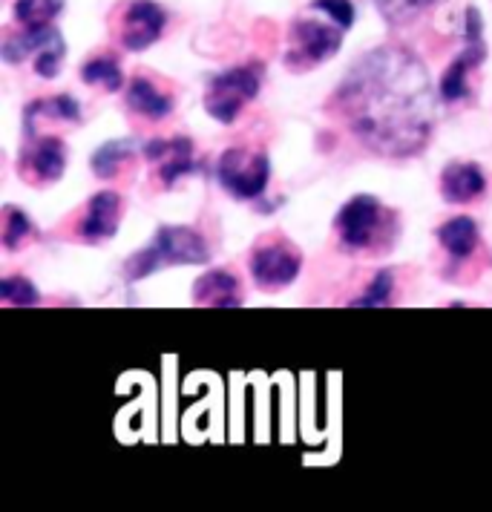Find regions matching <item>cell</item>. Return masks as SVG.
<instances>
[{"mask_svg": "<svg viewBox=\"0 0 492 512\" xmlns=\"http://www.w3.org/2000/svg\"><path fill=\"white\" fill-rule=\"evenodd\" d=\"M303 259L285 245H265L251 259V274L259 288H285L300 277Z\"/></svg>", "mask_w": 492, "mask_h": 512, "instance_id": "6", "label": "cell"}, {"mask_svg": "<svg viewBox=\"0 0 492 512\" xmlns=\"http://www.w3.org/2000/svg\"><path fill=\"white\" fill-rule=\"evenodd\" d=\"M487 190V176L478 164L452 162L441 176V193L446 202H472Z\"/></svg>", "mask_w": 492, "mask_h": 512, "instance_id": "11", "label": "cell"}, {"mask_svg": "<svg viewBox=\"0 0 492 512\" xmlns=\"http://www.w3.org/2000/svg\"><path fill=\"white\" fill-rule=\"evenodd\" d=\"M340 29L343 26H326L317 21H300L291 29V61H305V64H320L328 61L340 49Z\"/></svg>", "mask_w": 492, "mask_h": 512, "instance_id": "7", "label": "cell"}, {"mask_svg": "<svg viewBox=\"0 0 492 512\" xmlns=\"http://www.w3.org/2000/svg\"><path fill=\"white\" fill-rule=\"evenodd\" d=\"M144 156L159 164V176L164 185L170 187L176 179L188 176L193 170V141L182 139V136L170 141L156 139L144 144Z\"/></svg>", "mask_w": 492, "mask_h": 512, "instance_id": "9", "label": "cell"}, {"mask_svg": "<svg viewBox=\"0 0 492 512\" xmlns=\"http://www.w3.org/2000/svg\"><path fill=\"white\" fill-rule=\"evenodd\" d=\"M26 116H44V118H58V121H72L78 124L81 121V107L72 95H55L47 101H35L32 107H26Z\"/></svg>", "mask_w": 492, "mask_h": 512, "instance_id": "19", "label": "cell"}, {"mask_svg": "<svg viewBox=\"0 0 492 512\" xmlns=\"http://www.w3.org/2000/svg\"><path fill=\"white\" fill-rule=\"evenodd\" d=\"M81 78L84 84H101L104 90L110 93H118L124 87V72L118 67L113 58H95V61H87L81 67Z\"/></svg>", "mask_w": 492, "mask_h": 512, "instance_id": "18", "label": "cell"}, {"mask_svg": "<svg viewBox=\"0 0 492 512\" xmlns=\"http://www.w3.org/2000/svg\"><path fill=\"white\" fill-rule=\"evenodd\" d=\"M334 107L357 139L380 156H415L435 127V93L423 64L406 49L363 55L343 78Z\"/></svg>", "mask_w": 492, "mask_h": 512, "instance_id": "1", "label": "cell"}, {"mask_svg": "<svg viewBox=\"0 0 492 512\" xmlns=\"http://www.w3.org/2000/svg\"><path fill=\"white\" fill-rule=\"evenodd\" d=\"M127 104L147 118H167L173 110V101L159 93L147 78H133L127 87Z\"/></svg>", "mask_w": 492, "mask_h": 512, "instance_id": "15", "label": "cell"}, {"mask_svg": "<svg viewBox=\"0 0 492 512\" xmlns=\"http://www.w3.org/2000/svg\"><path fill=\"white\" fill-rule=\"evenodd\" d=\"M26 164L32 167V173L44 182H58L64 176V167H67V147L64 141L47 136L41 139L29 153H26Z\"/></svg>", "mask_w": 492, "mask_h": 512, "instance_id": "14", "label": "cell"}, {"mask_svg": "<svg viewBox=\"0 0 492 512\" xmlns=\"http://www.w3.org/2000/svg\"><path fill=\"white\" fill-rule=\"evenodd\" d=\"M311 9L326 12L328 18H331L337 26H343V29H349V26L354 24L352 0H314V3H311Z\"/></svg>", "mask_w": 492, "mask_h": 512, "instance_id": "25", "label": "cell"}, {"mask_svg": "<svg viewBox=\"0 0 492 512\" xmlns=\"http://www.w3.org/2000/svg\"><path fill=\"white\" fill-rule=\"evenodd\" d=\"M64 9V0H18L15 18L24 26L52 24V18Z\"/></svg>", "mask_w": 492, "mask_h": 512, "instance_id": "20", "label": "cell"}, {"mask_svg": "<svg viewBox=\"0 0 492 512\" xmlns=\"http://www.w3.org/2000/svg\"><path fill=\"white\" fill-rule=\"evenodd\" d=\"M219 182L236 199H257L271 179V162L265 153H242V150H228L219 159Z\"/></svg>", "mask_w": 492, "mask_h": 512, "instance_id": "4", "label": "cell"}, {"mask_svg": "<svg viewBox=\"0 0 492 512\" xmlns=\"http://www.w3.org/2000/svg\"><path fill=\"white\" fill-rule=\"evenodd\" d=\"M6 225H3V245L9 248V251H15V248H21L24 245V239L32 233V222H29V216H26L24 210L18 208H6Z\"/></svg>", "mask_w": 492, "mask_h": 512, "instance_id": "21", "label": "cell"}, {"mask_svg": "<svg viewBox=\"0 0 492 512\" xmlns=\"http://www.w3.org/2000/svg\"><path fill=\"white\" fill-rule=\"evenodd\" d=\"M61 58H64V41L41 49V52H38V61H35V72H38L41 78H55L58 70H61Z\"/></svg>", "mask_w": 492, "mask_h": 512, "instance_id": "26", "label": "cell"}, {"mask_svg": "<svg viewBox=\"0 0 492 512\" xmlns=\"http://www.w3.org/2000/svg\"><path fill=\"white\" fill-rule=\"evenodd\" d=\"M438 239L455 259H467L478 245V225L469 216H455L438 228Z\"/></svg>", "mask_w": 492, "mask_h": 512, "instance_id": "16", "label": "cell"}, {"mask_svg": "<svg viewBox=\"0 0 492 512\" xmlns=\"http://www.w3.org/2000/svg\"><path fill=\"white\" fill-rule=\"evenodd\" d=\"M392 288H395V277L389 271H380L372 285L366 288V294L360 300H354V305L366 308V305H386L392 300Z\"/></svg>", "mask_w": 492, "mask_h": 512, "instance_id": "24", "label": "cell"}, {"mask_svg": "<svg viewBox=\"0 0 492 512\" xmlns=\"http://www.w3.org/2000/svg\"><path fill=\"white\" fill-rule=\"evenodd\" d=\"M484 55H487L484 41H467V49L452 61V67L444 72V78L438 84V93H441L444 101H461L467 95L469 72L484 61Z\"/></svg>", "mask_w": 492, "mask_h": 512, "instance_id": "12", "label": "cell"}, {"mask_svg": "<svg viewBox=\"0 0 492 512\" xmlns=\"http://www.w3.org/2000/svg\"><path fill=\"white\" fill-rule=\"evenodd\" d=\"M136 150H139V144L133 139H116V141H107V144H101L98 150L93 153V170L101 176V179H107V176H113L121 170V164H127L133 156H136Z\"/></svg>", "mask_w": 492, "mask_h": 512, "instance_id": "17", "label": "cell"}, {"mask_svg": "<svg viewBox=\"0 0 492 512\" xmlns=\"http://www.w3.org/2000/svg\"><path fill=\"white\" fill-rule=\"evenodd\" d=\"M164 29V12L153 0H136L124 12V29H121V44L130 52H141L150 44L159 41Z\"/></svg>", "mask_w": 492, "mask_h": 512, "instance_id": "8", "label": "cell"}, {"mask_svg": "<svg viewBox=\"0 0 492 512\" xmlns=\"http://www.w3.org/2000/svg\"><path fill=\"white\" fill-rule=\"evenodd\" d=\"M211 259L208 242L193 228L164 225L156 231L153 242L127 262V282H139L167 265H205Z\"/></svg>", "mask_w": 492, "mask_h": 512, "instance_id": "2", "label": "cell"}, {"mask_svg": "<svg viewBox=\"0 0 492 512\" xmlns=\"http://www.w3.org/2000/svg\"><path fill=\"white\" fill-rule=\"evenodd\" d=\"M0 297L12 305H35L41 300L38 288L29 280H24V277H6V280L0 282Z\"/></svg>", "mask_w": 492, "mask_h": 512, "instance_id": "22", "label": "cell"}, {"mask_svg": "<svg viewBox=\"0 0 492 512\" xmlns=\"http://www.w3.org/2000/svg\"><path fill=\"white\" fill-rule=\"evenodd\" d=\"M380 228V202L375 196H354L346 208L337 213V233L346 248L360 251L369 248Z\"/></svg>", "mask_w": 492, "mask_h": 512, "instance_id": "5", "label": "cell"}, {"mask_svg": "<svg viewBox=\"0 0 492 512\" xmlns=\"http://www.w3.org/2000/svg\"><path fill=\"white\" fill-rule=\"evenodd\" d=\"M377 3H380L383 15H386L389 21L406 24V21L418 18L423 9H426L429 3H435V0H377Z\"/></svg>", "mask_w": 492, "mask_h": 512, "instance_id": "23", "label": "cell"}, {"mask_svg": "<svg viewBox=\"0 0 492 512\" xmlns=\"http://www.w3.org/2000/svg\"><path fill=\"white\" fill-rule=\"evenodd\" d=\"M193 300L199 305H219V308H236L239 300V282L228 271H208L193 285Z\"/></svg>", "mask_w": 492, "mask_h": 512, "instance_id": "13", "label": "cell"}, {"mask_svg": "<svg viewBox=\"0 0 492 512\" xmlns=\"http://www.w3.org/2000/svg\"><path fill=\"white\" fill-rule=\"evenodd\" d=\"M259 84H262V67L259 64H245L216 75L205 95V110L219 124H231L239 116L242 104L257 98Z\"/></svg>", "mask_w": 492, "mask_h": 512, "instance_id": "3", "label": "cell"}, {"mask_svg": "<svg viewBox=\"0 0 492 512\" xmlns=\"http://www.w3.org/2000/svg\"><path fill=\"white\" fill-rule=\"evenodd\" d=\"M118 213H121V196L113 190H101L90 199L87 216L81 219V236L87 242L110 239L118 231Z\"/></svg>", "mask_w": 492, "mask_h": 512, "instance_id": "10", "label": "cell"}]
</instances>
